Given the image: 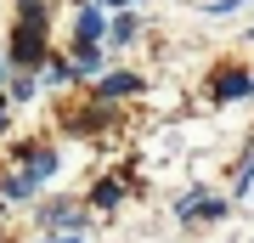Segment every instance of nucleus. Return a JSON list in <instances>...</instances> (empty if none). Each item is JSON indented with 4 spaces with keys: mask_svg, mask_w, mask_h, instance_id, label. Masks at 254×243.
<instances>
[{
    "mask_svg": "<svg viewBox=\"0 0 254 243\" xmlns=\"http://www.w3.org/2000/svg\"><path fill=\"white\" fill-rule=\"evenodd\" d=\"M17 23H46V0H23V6H17Z\"/></svg>",
    "mask_w": 254,
    "mask_h": 243,
    "instance_id": "obj_13",
    "label": "nucleus"
},
{
    "mask_svg": "<svg viewBox=\"0 0 254 243\" xmlns=\"http://www.w3.org/2000/svg\"><path fill=\"white\" fill-rule=\"evenodd\" d=\"M40 226H51V232H85V209H73V204H46V215H34Z\"/></svg>",
    "mask_w": 254,
    "mask_h": 243,
    "instance_id": "obj_2",
    "label": "nucleus"
},
{
    "mask_svg": "<svg viewBox=\"0 0 254 243\" xmlns=\"http://www.w3.org/2000/svg\"><path fill=\"white\" fill-rule=\"evenodd\" d=\"M40 74H46L51 85H68V80H79V74H73V63H63V57H46V63H40Z\"/></svg>",
    "mask_w": 254,
    "mask_h": 243,
    "instance_id": "obj_10",
    "label": "nucleus"
},
{
    "mask_svg": "<svg viewBox=\"0 0 254 243\" xmlns=\"http://www.w3.org/2000/svg\"><path fill=\"white\" fill-rule=\"evenodd\" d=\"M91 204L96 209H119V204H125V181H113V175L96 181V187H91Z\"/></svg>",
    "mask_w": 254,
    "mask_h": 243,
    "instance_id": "obj_8",
    "label": "nucleus"
},
{
    "mask_svg": "<svg viewBox=\"0 0 254 243\" xmlns=\"http://www.w3.org/2000/svg\"><path fill=\"white\" fill-rule=\"evenodd\" d=\"M232 96H254V74L249 68H220L215 74V102H232Z\"/></svg>",
    "mask_w": 254,
    "mask_h": 243,
    "instance_id": "obj_3",
    "label": "nucleus"
},
{
    "mask_svg": "<svg viewBox=\"0 0 254 243\" xmlns=\"http://www.w3.org/2000/svg\"><path fill=\"white\" fill-rule=\"evenodd\" d=\"M0 80H6V63H0Z\"/></svg>",
    "mask_w": 254,
    "mask_h": 243,
    "instance_id": "obj_18",
    "label": "nucleus"
},
{
    "mask_svg": "<svg viewBox=\"0 0 254 243\" xmlns=\"http://www.w3.org/2000/svg\"><path fill=\"white\" fill-rule=\"evenodd\" d=\"M102 125H119V119H113L108 108H85L79 119H73V130H102Z\"/></svg>",
    "mask_w": 254,
    "mask_h": 243,
    "instance_id": "obj_12",
    "label": "nucleus"
},
{
    "mask_svg": "<svg viewBox=\"0 0 254 243\" xmlns=\"http://www.w3.org/2000/svg\"><path fill=\"white\" fill-rule=\"evenodd\" d=\"M28 96H34V74H17V80H11V102H28Z\"/></svg>",
    "mask_w": 254,
    "mask_h": 243,
    "instance_id": "obj_14",
    "label": "nucleus"
},
{
    "mask_svg": "<svg viewBox=\"0 0 254 243\" xmlns=\"http://www.w3.org/2000/svg\"><path fill=\"white\" fill-rule=\"evenodd\" d=\"M96 40H108V23H102V11H79V34H73V45H96Z\"/></svg>",
    "mask_w": 254,
    "mask_h": 243,
    "instance_id": "obj_7",
    "label": "nucleus"
},
{
    "mask_svg": "<svg viewBox=\"0 0 254 243\" xmlns=\"http://www.w3.org/2000/svg\"><path fill=\"white\" fill-rule=\"evenodd\" d=\"M181 221H226V198H203V192H187V198H181Z\"/></svg>",
    "mask_w": 254,
    "mask_h": 243,
    "instance_id": "obj_4",
    "label": "nucleus"
},
{
    "mask_svg": "<svg viewBox=\"0 0 254 243\" xmlns=\"http://www.w3.org/2000/svg\"><path fill=\"white\" fill-rule=\"evenodd\" d=\"M0 136H6V96H0Z\"/></svg>",
    "mask_w": 254,
    "mask_h": 243,
    "instance_id": "obj_17",
    "label": "nucleus"
},
{
    "mask_svg": "<svg viewBox=\"0 0 254 243\" xmlns=\"http://www.w3.org/2000/svg\"><path fill=\"white\" fill-rule=\"evenodd\" d=\"M232 6H243V0H215V6H209V11H232Z\"/></svg>",
    "mask_w": 254,
    "mask_h": 243,
    "instance_id": "obj_16",
    "label": "nucleus"
},
{
    "mask_svg": "<svg viewBox=\"0 0 254 243\" xmlns=\"http://www.w3.org/2000/svg\"><path fill=\"white\" fill-rule=\"evenodd\" d=\"M96 6H108V11H125V6H130V0H96Z\"/></svg>",
    "mask_w": 254,
    "mask_h": 243,
    "instance_id": "obj_15",
    "label": "nucleus"
},
{
    "mask_svg": "<svg viewBox=\"0 0 254 243\" xmlns=\"http://www.w3.org/2000/svg\"><path fill=\"white\" fill-rule=\"evenodd\" d=\"M136 90H141V80H136V74H125V68H113V74H102V80H96V96H102V102L136 96Z\"/></svg>",
    "mask_w": 254,
    "mask_h": 243,
    "instance_id": "obj_5",
    "label": "nucleus"
},
{
    "mask_svg": "<svg viewBox=\"0 0 254 243\" xmlns=\"http://www.w3.org/2000/svg\"><path fill=\"white\" fill-rule=\"evenodd\" d=\"M34 187H40V181H34V170H11V175H0V192H6V198H34Z\"/></svg>",
    "mask_w": 254,
    "mask_h": 243,
    "instance_id": "obj_9",
    "label": "nucleus"
},
{
    "mask_svg": "<svg viewBox=\"0 0 254 243\" xmlns=\"http://www.w3.org/2000/svg\"><path fill=\"white\" fill-rule=\"evenodd\" d=\"M17 164H34V181L57 175V153H51V147H40V142H28L23 153H17Z\"/></svg>",
    "mask_w": 254,
    "mask_h": 243,
    "instance_id": "obj_6",
    "label": "nucleus"
},
{
    "mask_svg": "<svg viewBox=\"0 0 254 243\" xmlns=\"http://www.w3.org/2000/svg\"><path fill=\"white\" fill-rule=\"evenodd\" d=\"M11 57H17L23 68L46 63V23H17V28H11Z\"/></svg>",
    "mask_w": 254,
    "mask_h": 243,
    "instance_id": "obj_1",
    "label": "nucleus"
},
{
    "mask_svg": "<svg viewBox=\"0 0 254 243\" xmlns=\"http://www.w3.org/2000/svg\"><path fill=\"white\" fill-rule=\"evenodd\" d=\"M108 40H113V45H130V40H136V17H130V11H119L113 28H108Z\"/></svg>",
    "mask_w": 254,
    "mask_h": 243,
    "instance_id": "obj_11",
    "label": "nucleus"
}]
</instances>
